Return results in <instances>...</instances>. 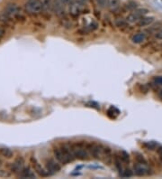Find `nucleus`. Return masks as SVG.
<instances>
[{"label": "nucleus", "mask_w": 162, "mask_h": 179, "mask_svg": "<svg viewBox=\"0 0 162 179\" xmlns=\"http://www.w3.org/2000/svg\"><path fill=\"white\" fill-rule=\"evenodd\" d=\"M53 154L57 161L61 165H67L68 163L72 162L75 158L73 152L70 148V146H62L61 147H54Z\"/></svg>", "instance_id": "1"}, {"label": "nucleus", "mask_w": 162, "mask_h": 179, "mask_svg": "<svg viewBox=\"0 0 162 179\" xmlns=\"http://www.w3.org/2000/svg\"><path fill=\"white\" fill-rule=\"evenodd\" d=\"M88 8L87 7V4L82 3L79 0H72L68 6V15L73 19H78L80 15L88 12Z\"/></svg>", "instance_id": "2"}, {"label": "nucleus", "mask_w": 162, "mask_h": 179, "mask_svg": "<svg viewBox=\"0 0 162 179\" xmlns=\"http://www.w3.org/2000/svg\"><path fill=\"white\" fill-rule=\"evenodd\" d=\"M86 142L87 141H79V142L70 145V148L76 159H79V160H88L89 159L88 150L86 148Z\"/></svg>", "instance_id": "3"}, {"label": "nucleus", "mask_w": 162, "mask_h": 179, "mask_svg": "<svg viewBox=\"0 0 162 179\" xmlns=\"http://www.w3.org/2000/svg\"><path fill=\"white\" fill-rule=\"evenodd\" d=\"M3 16L7 20L16 19L17 17L22 16V9L16 3H9L4 8Z\"/></svg>", "instance_id": "4"}, {"label": "nucleus", "mask_w": 162, "mask_h": 179, "mask_svg": "<svg viewBox=\"0 0 162 179\" xmlns=\"http://www.w3.org/2000/svg\"><path fill=\"white\" fill-rule=\"evenodd\" d=\"M24 10L27 14L36 16L42 12V0H27L24 4Z\"/></svg>", "instance_id": "5"}, {"label": "nucleus", "mask_w": 162, "mask_h": 179, "mask_svg": "<svg viewBox=\"0 0 162 179\" xmlns=\"http://www.w3.org/2000/svg\"><path fill=\"white\" fill-rule=\"evenodd\" d=\"M30 163H31V165H32L33 170L35 171V173H37L38 176H40V177H46L50 176L48 170L45 169L40 163L38 162V160H37L34 157H31V158H30Z\"/></svg>", "instance_id": "6"}, {"label": "nucleus", "mask_w": 162, "mask_h": 179, "mask_svg": "<svg viewBox=\"0 0 162 179\" xmlns=\"http://www.w3.org/2000/svg\"><path fill=\"white\" fill-rule=\"evenodd\" d=\"M66 8L67 6L62 3L61 0H53L51 13L59 17H63L66 15Z\"/></svg>", "instance_id": "7"}, {"label": "nucleus", "mask_w": 162, "mask_h": 179, "mask_svg": "<svg viewBox=\"0 0 162 179\" xmlns=\"http://www.w3.org/2000/svg\"><path fill=\"white\" fill-rule=\"evenodd\" d=\"M46 169L49 171L50 175H53L55 173H58L61 169V163L57 160L52 159V158H50L46 161Z\"/></svg>", "instance_id": "8"}, {"label": "nucleus", "mask_w": 162, "mask_h": 179, "mask_svg": "<svg viewBox=\"0 0 162 179\" xmlns=\"http://www.w3.org/2000/svg\"><path fill=\"white\" fill-rule=\"evenodd\" d=\"M24 159L22 158V157H19L17 158L15 162L12 163L10 165V170L13 174H16L18 175L24 167Z\"/></svg>", "instance_id": "9"}, {"label": "nucleus", "mask_w": 162, "mask_h": 179, "mask_svg": "<svg viewBox=\"0 0 162 179\" xmlns=\"http://www.w3.org/2000/svg\"><path fill=\"white\" fill-rule=\"evenodd\" d=\"M149 168L147 167V165L136 163L133 165V173L138 177H144L149 175Z\"/></svg>", "instance_id": "10"}, {"label": "nucleus", "mask_w": 162, "mask_h": 179, "mask_svg": "<svg viewBox=\"0 0 162 179\" xmlns=\"http://www.w3.org/2000/svg\"><path fill=\"white\" fill-rule=\"evenodd\" d=\"M154 20H155V17L154 16H142L137 23H136V25L138 27H141V28H143V27H148L149 25H151L153 23H154Z\"/></svg>", "instance_id": "11"}, {"label": "nucleus", "mask_w": 162, "mask_h": 179, "mask_svg": "<svg viewBox=\"0 0 162 179\" xmlns=\"http://www.w3.org/2000/svg\"><path fill=\"white\" fill-rule=\"evenodd\" d=\"M30 166H24V169L17 175L20 178H36V175Z\"/></svg>", "instance_id": "12"}, {"label": "nucleus", "mask_w": 162, "mask_h": 179, "mask_svg": "<svg viewBox=\"0 0 162 179\" xmlns=\"http://www.w3.org/2000/svg\"><path fill=\"white\" fill-rule=\"evenodd\" d=\"M90 153L92 157L95 158L96 159H102L103 154H104V146L95 144L92 147V149L90 150Z\"/></svg>", "instance_id": "13"}, {"label": "nucleus", "mask_w": 162, "mask_h": 179, "mask_svg": "<svg viewBox=\"0 0 162 179\" xmlns=\"http://www.w3.org/2000/svg\"><path fill=\"white\" fill-rule=\"evenodd\" d=\"M107 8L110 12L116 13L121 8L120 0H107Z\"/></svg>", "instance_id": "14"}, {"label": "nucleus", "mask_w": 162, "mask_h": 179, "mask_svg": "<svg viewBox=\"0 0 162 179\" xmlns=\"http://www.w3.org/2000/svg\"><path fill=\"white\" fill-rule=\"evenodd\" d=\"M139 3L135 0H128L124 5H123V9L127 12H132L139 8Z\"/></svg>", "instance_id": "15"}, {"label": "nucleus", "mask_w": 162, "mask_h": 179, "mask_svg": "<svg viewBox=\"0 0 162 179\" xmlns=\"http://www.w3.org/2000/svg\"><path fill=\"white\" fill-rule=\"evenodd\" d=\"M146 40V33L143 32H140L135 33L131 37V43L134 45H140L142 44Z\"/></svg>", "instance_id": "16"}, {"label": "nucleus", "mask_w": 162, "mask_h": 179, "mask_svg": "<svg viewBox=\"0 0 162 179\" xmlns=\"http://www.w3.org/2000/svg\"><path fill=\"white\" fill-rule=\"evenodd\" d=\"M114 24H115V26L120 29H126L130 26V24L127 22V20L123 17L116 18L114 21Z\"/></svg>", "instance_id": "17"}, {"label": "nucleus", "mask_w": 162, "mask_h": 179, "mask_svg": "<svg viewBox=\"0 0 162 179\" xmlns=\"http://www.w3.org/2000/svg\"><path fill=\"white\" fill-rule=\"evenodd\" d=\"M141 18H142V17L139 16L136 12H134V11L131 12V13L128 14L127 16L125 17V19L127 20V22H128L129 24H136Z\"/></svg>", "instance_id": "18"}, {"label": "nucleus", "mask_w": 162, "mask_h": 179, "mask_svg": "<svg viewBox=\"0 0 162 179\" xmlns=\"http://www.w3.org/2000/svg\"><path fill=\"white\" fill-rule=\"evenodd\" d=\"M0 156L9 159L14 157V152L8 147H0Z\"/></svg>", "instance_id": "19"}, {"label": "nucleus", "mask_w": 162, "mask_h": 179, "mask_svg": "<svg viewBox=\"0 0 162 179\" xmlns=\"http://www.w3.org/2000/svg\"><path fill=\"white\" fill-rule=\"evenodd\" d=\"M42 12L43 13H51L53 0H42Z\"/></svg>", "instance_id": "20"}, {"label": "nucleus", "mask_w": 162, "mask_h": 179, "mask_svg": "<svg viewBox=\"0 0 162 179\" xmlns=\"http://www.w3.org/2000/svg\"><path fill=\"white\" fill-rule=\"evenodd\" d=\"M97 28H98V24H97L96 21H92V22H90V23L86 26V29L84 28L82 31H83V33H84L85 34H87L88 33L96 31Z\"/></svg>", "instance_id": "21"}, {"label": "nucleus", "mask_w": 162, "mask_h": 179, "mask_svg": "<svg viewBox=\"0 0 162 179\" xmlns=\"http://www.w3.org/2000/svg\"><path fill=\"white\" fill-rule=\"evenodd\" d=\"M113 163H114V165H115V167L117 168V170L119 171V173L121 174L123 171V165H122V160H121V158H119V156L118 155H114V157H113Z\"/></svg>", "instance_id": "22"}, {"label": "nucleus", "mask_w": 162, "mask_h": 179, "mask_svg": "<svg viewBox=\"0 0 162 179\" xmlns=\"http://www.w3.org/2000/svg\"><path fill=\"white\" fill-rule=\"evenodd\" d=\"M144 146L148 150H156L159 146V143L156 142V141H148V142H145L144 143Z\"/></svg>", "instance_id": "23"}, {"label": "nucleus", "mask_w": 162, "mask_h": 179, "mask_svg": "<svg viewBox=\"0 0 162 179\" xmlns=\"http://www.w3.org/2000/svg\"><path fill=\"white\" fill-rule=\"evenodd\" d=\"M119 158H121L122 162L124 163V164H129L130 163V156L129 154L124 151V150H122L120 152V155H119Z\"/></svg>", "instance_id": "24"}, {"label": "nucleus", "mask_w": 162, "mask_h": 179, "mask_svg": "<svg viewBox=\"0 0 162 179\" xmlns=\"http://www.w3.org/2000/svg\"><path fill=\"white\" fill-rule=\"evenodd\" d=\"M161 26H162V23H160V22H158V23H156V24H152L151 25H149V32L156 33L159 32V31L161 29Z\"/></svg>", "instance_id": "25"}, {"label": "nucleus", "mask_w": 162, "mask_h": 179, "mask_svg": "<svg viewBox=\"0 0 162 179\" xmlns=\"http://www.w3.org/2000/svg\"><path fill=\"white\" fill-rule=\"evenodd\" d=\"M135 160L137 163H140V164H143V165H147L148 162L146 160V158L143 157V155L140 154V153H136L135 154V157H134Z\"/></svg>", "instance_id": "26"}, {"label": "nucleus", "mask_w": 162, "mask_h": 179, "mask_svg": "<svg viewBox=\"0 0 162 179\" xmlns=\"http://www.w3.org/2000/svg\"><path fill=\"white\" fill-rule=\"evenodd\" d=\"M12 172L6 170V169H0V178H8L11 177Z\"/></svg>", "instance_id": "27"}, {"label": "nucleus", "mask_w": 162, "mask_h": 179, "mask_svg": "<svg viewBox=\"0 0 162 179\" xmlns=\"http://www.w3.org/2000/svg\"><path fill=\"white\" fill-rule=\"evenodd\" d=\"M134 12H136L141 17H142V16H146L147 14H149V10L147 8H137L136 10H134Z\"/></svg>", "instance_id": "28"}, {"label": "nucleus", "mask_w": 162, "mask_h": 179, "mask_svg": "<svg viewBox=\"0 0 162 179\" xmlns=\"http://www.w3.org/2000/svg\"><path fill=\"white\" fill-rule=\"evenodd\" d=\"M120 175H121V177H131L133 176V172H132L131 169H124Z\"/></svg>", "instance_id": "29"}, {"label": "nucleus", "mask_w": 162, "mask_h": 179, "mask_svg": "<svg viewBox=\"0 0 162 179\" xmlns=\"http://www.w3.org/2000/svg\"><path fill=\"white\" fill-rule=\"evenodd\" d=\"M97 5L101 8L104 9L105 7H107V0H96Z\"/></svg>", "instance_id": "30"}, {"label": "nucleus", "mask_w": 162, "mask_h": 179, "mask_svg": "<svg viewBox=\"0 0 162 179\" xmlns=\"http://www.w3.org/2000/svg\"><path fill=\"white\" fill-rule=\"evenodd\" d=\"M153 82L158 86H162V76H155L153 78Z\"/></svg>", "instance_id": "31"}, {"label": "nucleus", "mask_w": 162, "mask_h": 179, "mask_svg": "<svg viewBox=\"0 0 162 179\" xmlns=\"http://www.w3.org/2000/svg\"><path fill=\"white\" fill-rule=\"evenodd\" d=\"M6 34V29L3 26H0V40L5 36Z\"/></svg>", "instance_id": "32"}, {"label": "nucleus", "mask_w": 162, "mask_h": 179, "mask_svg": "<svg viewBox=\"0 0 162 179\" xmlns=\"http://www.w3.org/2000/svg\"><path fill=\"white\" fill-rule=\"evenodd\" d=\"M155 37L159 40H162V29H160L159 32H157L155 33Z\"/></svg>", "instance_id": "33"}, {"label": "nucleus", "mask_w": 162, "mask_h": 179, "mask_svg": "<svg viewBox=\"0 0 162 179\" xmlns=\"http://www.w3.org/2000/svg\"><path fill=\"white\" fill-rule=\"evenodd\" d=\"M156 150H157V153H158V155H159L160 157H161L162 156V146H158V148H157Z\"/></svg>", "instance_id": "34"}, {"label": "nucleus", "mask_w": 162, "mask_h": 179, "mask_svg": "<svg viewBox=\"0 0 162 179\" xmlns=\"http://www.w3.org/2000/svg\"><path fill=\"white\" fill-rule=\"evenodd\" d=\"M61 1H62V3H63L64 5H66V6H67V7H68V6L69 5V3H70L72 0H61Z\"/></svg>", "instance_id": "35"}, {"label": "nucleus", "mask_w": 162, "mask_h": 179, "mask_svg": "<svg viewBox=\"0 0 162 179\" xmlns=\"http://www.w3.org/2000/svg\"><path fill=\"white\" fill-rule=\"evenodd\" d=\"M94 14H95V16H97V18L99 19L100 18V16H101V14H100V11H97V10H95L94 11Z\"/></svg>", "instance_id": "36"}, {"label": "nucleus", "mask_w": 162, "mask_h": 179, "mask_svg": "<svg viewBox=\"0 0 162 179\" xmlns=\"http://www.w3.org/2000/svg\"><path fill=\"white\" fill-rule=\"evenodd\" d=\"M158 95H159L160 99H162V89H160V90H159V91H158Z\"/></svg>", "instance_id": "37"}, {"label": "nucleus", "mask_w": 162, "mask_h": 179, "mask_svg": "<svg viewBox=\"0 0 162 179\" xmlns=\"http://www.w3.org/2000/svg\"><path fill=\"white\" fill-rule=\"evenodd\" d=\"M79 1H80V2H82V3H85V4H87L88 0H79Z\"/></svg>", "instance_id": "38"}, {"label": "nucleus", "mask_w": 162, "mask_h": 179, "mask_svg": "<svg viewBox=\"0 0 162 179\" xmlns=\"http://www.w3.org/2000/svg\"><path fill=\"white\" fill-rule=\"evenodd\" d=\"M2 164H3V163H2V160H1V159H0V167H1V166H2Z\"/></svg>", "instance_id": "39"}, {"label": "nucleus", "mask_w": 162, "mask_h": 179, "mask_svg": "<svg viewBox=\"0 0 162 179\" xmlns=\"http://www.w3.org/2000/svg\"><path fill=\"white\" fill-rule=\"evenodd\" d=\"M160 162H161V164H162V156L161 157H160Z\"/></svg>", "instance_id": "40"}, {"label": "nucleus", "mask_w": 162, "mask_h": 179, "mask_svg": "<svg viewBox=\"0 0 162 179\" xmlns=\"http://www.w3.org/2000/svg\"><path fill=\"white\" fill-rule=\"evenodd\" d=\"M161 47H162V44H161Z\"/></svg>", "instance_id": "41"}]
</instances>
